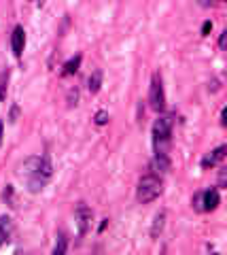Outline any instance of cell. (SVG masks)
Wrapping results in <instances>:
<instances>
[{"mask_svg":"<svg viewBox=\"0 0 227 255\" xmlns=\"http://www.w3.org/2000/svg\"><path fill=\"white\" fill-rule=\"evenodd\" d=\"M2 198H4V202H6V204L15 206V204H13L15 200H13V187H11V185H6V189L2 191Z\"/></svg>","mask_w":227,"mask_h":255,"instance_id":"17","label":"cell"},{"mask_svg":"<svg viewBox=\"0 0 227 255\" xmlns=\"http://www.w3.org/2000/svg\"><path fill=\"white\" fill-rule=\"evenodd\" d=\"M76 102H79V90L75 87V90L68 92V107H70V109L76 107Z\"/></svg>","mask_w":227,"mask_h":255,"instance_id":"16","label":"cell"},{"mask_svg":"<svg viewBox=\"0 0 227 255\" xmlns=\"http://www.w3.org/2000/svg\"><path fill=\"white\" fill-rule=\"evenodd\" d=\"M225 183H227V174H225V168L219 170V187H225Z\"/></svg>","mask_w":227,"mask_h":255,"instance_id":"19","label":"cell"},{"mask_svg":"<svg viewBox=\"0 0 227 255\" xmlns=\"http://www.w3.org/2000/svg\"><path fill=\"white\" fill-rule=\"evenodd\" d=\"M75 219H76V230H79V236H85L91 230V221H93V213L85 202H79L75 211Z\"/></svg>","mask_w":227,"mask_h":255,"instance_id":"6","label":"cell"},{"mask_svg":"<svg viewBox=\"0 0 227 255\" xmlns=\"http://www.w3.org/2000/svg\"><path fill=\"white\" fill-rule=\"evenodd\" d=\"M172 126H174V117L172 115H159L155 119V124H153V149H155V153H168Z\"/></svg>","mask_w":227,"mask_h":255,"instance_id":"2","label":"cell"},{"mask_svg":"<svg viewBox=\"0 0 227 255\" xmlns=\"http://www.w3.org/2000/svg\"><path fill=\"white\" fill-rule=\"evenodd\" d=\"M221 204V196H219V189L217 187H210L206 191H200V194L193 196L191 206L200 213H213L217 206Z\"/></svg>","mask_w":227,"mask_h":255,"instance_id":"4","label":"cell"},{"mask_svg":"<svg viewBox=\"0 0 227 255\" xmlns=\"http://www.w3.org/2000/svg\"><path fill=\"white\" fill-rule=\"evenodd\" d=\"M9 79H11V70L4 68L0 73V100H6V90H9Z\"/></svg>","mask_w":227,"mask_h":255,"instance_id":"14","label":"cell"},{"mask_svg":"<svg viewBox=\"0 0 227 255\" xmlns=\"http://www.w3.org/2000/svg\"><path fill=\"white\" fill-rule=\"evenodd\" d=\"M225 153H227V147L225 145L217 147L215 151H210V153L204 155V159H202V168H213V166L221 164L223 159H225Z\"/></svg>","mask_w":227,"mask_h":255,"instance_id":"8","label":"cell"},{"mask_svg":"<svg viewBox=\"0 0 227 255\" xmlns=\"http://www.w3.org/2000/svg\"><path fill=\"white\" fill-rule=\"evenodd\" d=\"M104 124H108V113L106 111H98L96 113V126H104Z\"/></svg>","mask_w":227,"mask_h":255,"instance_id":"18","label":"cell"},{"mask_svg":"<svg viewBox=\"0 0 227 255\" xmlns=\"http://www.w3.org/2000/svg\"><path fill=\"white\" fill-rule=\"evenodd\" d=\"M151 170H153V174H157V177L170 172V157H168V153H155L153 162H151Z\"/></svg>","mask_w":227,"mask_h":255,"instance_id":"9","label":"cell"},{"mask_svg":"<svg viewBox=\"0 0 227 255\" xmlns=\"http://www.w3.org/2000/svg\"><path fill=\"white\" fill-rule=\"evenodd\" d=\"M11 232H13V219L9 215H2L0 217V247L11 238Z\"/></svg>","mask_w":227,"mask_h":255,"instance_id":"10","label":"cell"},{"mask_svg":"<svg viewBox=\"0 0 227 255\" xmlns=\"http://www.w3.org/2000/svg\"><path fill=\"white\" fill-rule=\"evenodd\" d=\"M81 66V55H75V58H70L66 64H64V70H62V77H70L75 75L76 70Z\"/></svg>","mask_w":227,"mask_h":255,"instance_id":"13","label":"cell"},{"mask_svg":"<svg viewBox=\"0 0 227 255\" xmlns=\"http://www.w3.org/2000/svg\"><path fill=\"white\" fill-rule=\"evenodd\" d=\"M2 134H4V122L0 119V145H2Z\"/></svg>","mask_w":227,"mask_h":255,"instance_id":"24","label":"cell"},{"mask_svg":"<svg viewBox=\"0 0 227 255\" xmlns=\"http://www.w3.org/2000/svg\"><path fill=\"white\" fill-rule=\"evenodd\" d=\"M225 117H227V109H223V111H221V126H223V128L227 126V119H225Z\"/></svg>","mask_w":227,"mask_h":255,"instance_id":"23","label":"cell"},{"mask_svg":"<svg viewBox=\"0 0 227 255\" xmlns=\"http://www.w3.org/2000/svg\"><path fill=\"white\" fill-rule=\"evenodd\" d=\"M200 4H202V6H215L217 0H200Z\"/></svg>","mask_w":227,"mask_h":255,"instance_id":"22","label":"cell"},{"mask_svg":"<svg viewBox=\"0 0 227 255\" xmlns=\"http://www.w3.org/2000/svg\"><path fill=\"white\" fill-rule=\"evenodd\" d=\"M11 49H13L15 58L21 60L23 49H26V30H23V26H15V28H13V34H11Z\"/></svg>","mask_w":227,"mask_h":255,"instance_id":"7","label":"cell"},{"mask_svg":"<svg viewBox=\"0 0 227 255\" xmlns=\"http://www.w3.org/2000/svg\"><path fill=\"white\" fill-rule=\"evenodd\" d=\"M68 249V238L64 234H60L58 236V241H56V247H53V255H62V253H66Z\"/></svg>","mask_w":227,"mask_h":255,"instance_id":"15","label":"cell"},{"mask_svg":"<svg viewBox=\"0 0 227 255\" xmlns=\"http://www.w3.org/2000/svg\"><path fill=\"white\" fill-rule=\"evenodd\" d=\"M163 191V181L161 177H157V174H145L143 179L138 181V187H136V200L140 204H149L153 200H157V198L161 196Z\"/></svg>","mask_w":227,"mask_h":255,"instance_id":"3","label":"cell"},{"mask_svg":"<svg viewBox=\"0 0 227 255\" xmlns=\"http://www.w3.org/2000/svg\"><path fill=\"white\" fill-rule=\"evenodd\" d=\"M163 226H166V211H159L157 215H155L153 226H151V238L153 241H157L159 238V234L163 232Z\"/></svg>","mask_w":227,"mask_h":255,"instance_id":"11","label":"cell"},{"mask_svg":"<svg viewBox=\"0 0 227 255\" xmlns=\"http://www.w3.org/2000/svg\"><path fill=\"white\" fill-rule=\"evenodd\" d=\"M149 105H151L153 111H163L166 107V92H163V81H161V75L155 73L151 79V87H149Z\"/></svg>","mask_w":227,"mask_h":255,"instance_id":"5","label":"cell"},{"mask_svg":"<svg viewBox=\"0 0 227 255\" xmlns=\"http://www.w3.org/2000/svg\"><path fill=\"white\" fill-rule=\"evenodd\" d=\"M225 36H227V32L223 30L221 36H219V47H221V49H225Z\"/></svg>","mask_w":227,"mask_h":255,"instance_id":"21","label":"cell"},{"mask_svg":"<svg viewBox=\"0 0 227 255\" xmlns=\"http://www.w3.org/2000/svg\"><path fill=\"white\" fill-rule=\"evenodd\" d=\"M100 87H102V70H93L87 79V90L89 94H98Z\"/></svg>","mask_w":227,"mask_h":255,"instance_id":"12","label":"cell"},{"mask_svg":"<svg viewBox=\"0 0 227 255\" xmlns=\"http://www.w3.org/2000/svg\"><path fill=\"white\" fill-rule=\"evenodd\" d=\"M32 2H38V0H32Z\"/></svg>","mask_w":227,"mask_h":255,"instance_id":"26","label":"cell"},{"mask_svg":"<svg viewBox=\"0 0 227 255\" xmlns=\"http://www.w3.org/2000/svg\"><path fill=\"white\" fill-rule=\"evenodd\" d=\"M213 30V21H204V26H202V34L208 36V32Z\"/></svg>","mask_w":227,"mask_h":255,"instance_id":"20","label":"cell"},{"mask_svg":"<svg viewBox=\"0 0 227 255\" xmlns=\"http://www.w3.org/2000/svg\"><path fill=\"white\" fill-rule=\"evenodd\" d=\"M17 107H13V111H11V122H15V117H17Z\"/></svg>","mask_w":227,"mask_h":255,"instance_id":"25","label":"cell"},{"mask_svg":"<svg viewBox=\"0 0 227 255\" xmlns=\"http://www.w3.org/2000/svg\"><path fill=\"white\" fill-rule=\"evenodd\" d=\"M17 177L21 179V183L26 185V189L30 194H41L47 187V183L53 177V166L49 162V157H38L32 155L28 157L23 164H19L17 168Z\"/></svg>","mask_w":227,"mask_h":255,"instance_id":"1","label":"cell"}]
</instances>
